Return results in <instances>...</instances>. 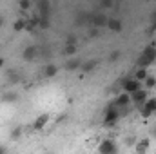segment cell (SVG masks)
<instances>
[{"label":"cell","mask_w":156,"mask_h":154,"mask_svg":"<svg viewBox=\"0 0 156 154\" xmlns=\"http://www.w3.org/2000/svg\"><path fill=\"white\" fill-rule=\"evenodd\" d=\"M120 109L115 107L113 103H109L107 107H105V111H104V118H102V123H104V127H115L118 121H120Z\"/></svg>","instance_id":"obj_1"},{"label":"cell","mask_w":156,"mask_h":154,"mask_svg":"<svg viewBox=\"0 0 156 154\" xmlns=\"http://www.w3.org/2000/svg\"><path fill=\"white\" fill-rule=\"evenodd\" d=\"M98 154H118V143L113 138H104L98 143Z\"/></svg>","instance_id":"obj_2"},{"label":"cell","mask_w":156,"mask_h":154,"mask_svg":"<svg viewBox=\"0 0 156 154\" xmlns=\"http://www.w3.org/2000/svg\"><path fill=\"white\" fill-rule=\"evenodd\" d=\"M122 89H123V93H127V94H134L136 91H140V89H144V87H142V83H140L138 80H134V78H125V80L122 82Z\"/></svg>","instance_id":"obj_3"},{"label":"cell","mask_w":156,"mask_h":154,"mask_svg":"<svg viewBox=\"0 0 156 154\" xmlns=\"http://www.w3.org/2000/svg\"><path fill=\"white\" fill-rule=\"evenodd\" d=\"M147 100H149V91H147V89H140V91H136L134 94H131V102H133V103H136V107H138V109H140V107H144Z\"/></svg>","instance_id":"obj_4"},{"label":"cell","mask_w":156,"mask_h":154,"mask_svg":"<svg viewBox=\"0 0 156 154\" xmlns=\"http://www.w3.org/2000/svg\"><path fill=\"white\" fill-rule=\"evenodd\" d=\"M138 111H140L142 118H151V114H154L156 113V96H151V98L145 102V105L140 107Z\"/></svg>","instance_id":"obj_5"},{"label":"cell","mask_w":156,"mask_h":154,"mask_svg":"<svg viewBox=\"0 0 156 154\" xmlns=\"http://www.w3.org/2000/svg\"><path fill=\"white\" fill-rule=\"evenodd\" d=\"M115 107H118V109H125V107H131V94H127V93H122V94H118L116 98L111 102Z\"/></svg>","instance_id":"obj_6"},{"label":"cell","mask_w":156,"mask_h":154,"mask_svg":"<svg viewBox=\"0 0 156 154\" xmlns=\"http://www.w3.org/2000/svg\"><path fill=\"white\" fill-rule=\"evenodd\" d=\"M22 58H24V62H35L38 58V47L37 45H27L22 51Z\"/></svg>","instance_id":"obj_7"},{"label":"cell","mask_w":156,"mask_h":154,"mask_svg":"<svg viewBox=\"0 0 156 154\" xmlns=\"http://www.w3.org/2000/svg\"><path fill=\"white\" fill-rule=\"evenodd\" d=\"M49 120H51V116L49 114H40L37 116V120L33 121V131H37V132H40V131H44L45 127H47V123H49Z\"/></svg>","instance_id":"obj_8"},{"label":"cell","mask_w":156,"mask_h":154,"mask_svg":"<svg viewBox=\"0 0 156 154\" xmlns=\"http://www.w3.org/2000/svg\"><path fill=\"white\" fill-rule=\"evenodd\" d=\"M82 64H83V60H82V58L73 56V58H67V60H66L64 69H66V71H69V73H73V71H78V69L82 67Z\"/></svg>","instance_id":"obj_9"},{"label":"cell","mask_w":156,"mask_h":154,"mask_svg":"<svg viewBox=\"0 0 156 154\" xmlns=\"http://www.w3.org/2000/svg\"><path fill=\"white\" fill-rule=\"evenodd\" d=\"M107 29L111 31V33H122L123 31V22L120 20V18H109L107 20Z\"/></svg>","instance_id":"obj_10"},{"label":"cell","mask_w":156,"mask_h":154,"mask_svg":"<svg viewBox=\"0 0 156 154\" xmlns=\"http://www.w3.org/2000/svg\"><path fill=\"white\" fill-rule=\"evenodd\" d=\"M149 147H151V140H149V138H142V140L136 142L134 151H136V154H145L149 151Z\"/></svg>","instance_id":"obj_11"},{"label":"cell","mask_w":156,"mask_h":154,"mask_svg":"<svg viewBox=\"0 0 156 154\" xmlns=\"http://www.w3.org/2000/svg\"><path fill=\"white\" fill-rule=\"evenodd\" d=\"M142 56L154 64V62H156V44H149V45L142 51Z\"/></svg>","instance_id":"obj_12"},{"label":"cell","mask_w":156,"mask_h":154,"mask_svg":"<svg viewBox=\"0 0 156 154\" xmlns=\"http://www.w3.org/2000/svg\"><path fill=\"white\" fill-rule=\"evenodd\" d=\"M93 27H96V29H100V27H107V15H93Z\"/></svg>","instance_id":"obj_13"},{"label":"cell","mask_w":156,"mask_h":154,"mask_svg":"<svg viewBox=\"0 0 156 154\" xmlns=\"http://www.w3.org/2000/svg\"><path fill=\"white\" fill-rule=\"evenodd\" d=\"M37 7H38L40 16H49V13H51V2L49 0H38Z\"/></svg>","instance_id":"obj_14"},{"label":"cell","mask_w":156,"mask_h":154,"mask_svg":"<svg viewBox=\"0 0 156 154\" xmlns=\"http://www.w3.org/2000/svg\"><path fill=\"white\" fill-rule=\"evenodd\" d=\"M16 100H18V93L16 91H5L2 94V102H5V103H15Z\"/></svg>","instance_id":"obj_15"},{"label":"cell","mask_w":156,"mask_h":154,"mask_svg":"<svg viewBox=\"0 0 156 154\" xmlns=\"http://www.w3.org/2000/svg\"><path fill=\"white\" fill-rule=\"evenodd\" d=\"M58 75V67L55 65V64H47L45 67H44V76L45 78H55Z\"/></svg>","instance_id":"obj_16"},{"label":"cell","mask_w":156,"mask_h":154,"mask_svg":"<svg viewBox=\"0 0 156 154\" xmlns=\"http://www.w3.org/2000/svg\"><path fill=\"white\" fill-rule=\"evenodd\" d=\"M94 67H96V60H85L83 64H82V67H80V71L82 73H91V71H94Z\"/></svg>","instance_id":"obj_17"},{"label":"cell","mask_w":156,"mask_h":154,"mask_svg":"<svg viewBox=\"0 0 156 154\" xmlns=\"http://www.w3.org/2000/svg\"><path fill=\"white\" fill-rule=\"evenodd\" d=\"M147 76H149V71H147V69H144V67H136L134 76H133V78H134V80H138V82L142 83V82H144Z\"/></svg>","instance_id":"obj_18"},{"label":"cell","mask_w":156,"mask_h":154,"mask_svg":"<svg viewBox=\"0 0 156 154\" xmlns=\"http://www.w3.org/2000/svg\"><path fill=\"white\" fill-rule=\"evenodd\" d=\"M62 53H64V56H76L78 54V45H66L64 44V49H62Z\"/></svg>","instance_id":"obj_19"},{"label":"cell","mask_w":156,"mask_h":154,"mask_svg":"<svg viewBox=\"0 0 156 154\" xmlns=\"http://www.w3.org/2000/svg\"><path fill=\"white\" fill-rule=\"evenodd\" d=\"M26 24H27V20H24V18H16V20L13 22V31H15V33L26 31Z\"/></svg>","instance_id":"obj_20"},{"label":"cell","mask_w":156,"mask_h":154,"mask_svg":"<svg viewBox=\"0 0 156 154\" xmlns=\"http://www.w3.org/2000/svg\"><path fill=\"white\" fill-rule=\"evenodd\" d=\"M142 87H144V89H147V91H149V89H154V87H156V76L149 75V76L142 82Z\"/></svg>","instance_id":"obj_21"},{"label":"cell","mask_w":156,"mask_h":154,"mask_svg":"<svg viewBox=\"0 0 156 154\" xmlns=\"http://www.w3.org/2000/svg\"><path fill=\"white\" fill-rule=\"evenodd\" d=\"M120 56H122V51H120V49H115L113 53H109L107 60H109L111 64H115V62H118V60H120Z\"/></svg>","instance_id":"obj_22"},{"label":"cell","mask_w":156,"mask_h":154,"mask_svg":"<svg viewBox=\"0 0 156 154\" xmlns=\"http://www.w3.org/2000/svg\"><path fill=\"white\" fill-rule=\"evenodd\" d=\"M38 27L40 29H49V27H51V18H49V16H40Z\"/></svg>","instance_id":"obj_23"},{"label":"cell","mask_w":156,"mask_h":154,"mask_svg":"<svg viewBox=\"0 0 156 154\" xmlns=\"http://www.w3.org/2000/svg\"><path fill=\"white\" fill-rule=\"evenodd\" d=\"M9 136H11V140H20L22 138V127H15Z\"/></svg>","instance_id":"obj_24"},{"label":"cell","mask_w":156,"mask_h":154,"mask_svg":"<svg viewBox=\"0 0 156 154\" xmlns=\"http://www.w3.org/2000/svg\"><path fill=\"white\" fill-rule=\"evenodd\" d=\"M31 5H33V4H31L29 0H18V7H20L22 11H27V9H31Z\"/></svg>","instance_id":"obj_25"},{"label":"cell","mask_w":156,"mask_h":154,"mask_svg":"<svg viewBox=\"0 0 156 154\" xmlns=\"http://www.w3.org/2000/svg\"><path fill=\"white\" fill-rule=\"evenodd\" d=\"M136 142H138V140H136V136H127L123 145H125V147H134V145H136Z\"/></svg>","instance_id":"obj_26"},{"label":"cell","mask_w":156,"mask_h":154,"mask_svg":"<svg viewBox=\"0 0 156 154\" xmlns=\"http://www.w3.org/2000/svg\"><path fill=\"white\" fill-rule=\"evenodd\" d=\"M66 45H78V38L75 35H69L67 40H66Z\"/></svg>","instance_id":"obj_27"},{"label":"cell","mask_w":156,"mask_h":154,"mask_svg":"<svg viewBox=\"0 0 156 154\" xmlns=\"http://www.w3.org/2000/svg\"><path fill=\"white\" fill-rule=\"evenodd\" d=\"M100 5H102L104 9H111V7L115 5V2H113V0H102V2H100Z\"/></svg>","instance_id":"obj_28"},{"label":"cell","mask_w":156,"mask_h":154,"mask_svg":"<svg viewBox=\"0 0 156 154\" xmlns=\"http://www.w3.org/2000/svg\"><path fill=\"white\" fill-rule=\"evenodd\" d=\"M100 35V29H96V27H91L89 29V38H96Z\"/></svg>","instance_id":"obj_29"},{"label":"cell","mask_w":156,"mask_h":154,"mask_svg":"<svg viewBox=\"0 0 156 154\" xmlns=\"http://www.w3.org/2000/svg\"><path fill=\"white\" fill-rule=\"evenodd\" d=\"M147 33H149V35H154V33H156V22L151 24V27H149V31H147Z\"/></svg>","instance_id":"obj_30"},{"label":"cell","mask_w":156,"mask_h":154,"mask_svg":"<svg viewBox=\"0 0 156 154\" xmlns=\"http://www.w3.org/2000/svg\"><path fill=\"white\" fill-rule=\"evenodd\" d=\"M149 18H151V24H153V22H156V9L151 13V15H149Z\"/></svg>","instance_id":"obj_31"},{"label":"cell","mask_w":156,"mask_h":154,"mask_svg":"<svg viewBox=\"0 0 156 154\" xmlns=\"http://www.w3.org/2000/svg\"><path fill=\"white\" fill-rule=\"evenodd\" d=\"M0 154H7V149H5V145H0Z\"/></svg>","instance_id":"obj_32"},{"label":"cell","mask_w":156,"mask_h":154,"mask_svg":"<svg viewBox=\"0 0 156 154\" xmlns=\"http://www.w3.org/2000/svg\"><path fill=\"white\" fill-rule=\"evenodd\" d=\"M4 24H5V18H4V16H2V15H0V29H2V27H4Z\"/></svg>","instance_id":"obj_33"},{"label":"cell","mask_w":156,"mask_h":154,"mask_svg":"<svg viewBox=\"0 0 156 154\" xmlns=\"http://www.w3.org/2000/svg\"><path fill=\"white\" fill-rule=\"evenodd\" d=\"M4 65H5V58H2V56H0V69H2Z\"/></svg>","instance_id":"obj_34"},{"label":"cell","mask_w":156,"mask_h":154,"mask_svg":"<svg viewBox=\"0 0 156 154\" xmlns=\"http://www.w3.org/2000/svg\"><path fill=\"white\" fill-rule=\"evenodd\" d=\"M154 136H156V127H154Z\"/></svg>","instance_id":"obj_35"},{"label":"cell","mask_w":156,"mask_h":154,"mask_svg":"<svg viewBox=\"0 0 156 154\" xmlns=\"http://www.w3.org/2000/svg\"><path fill=\"white\" fill-rule=\"evenodd\" d=\"M47 154H55V152H47Z\"/></svg>","instance_id":"obj_36"}]
</instances>
